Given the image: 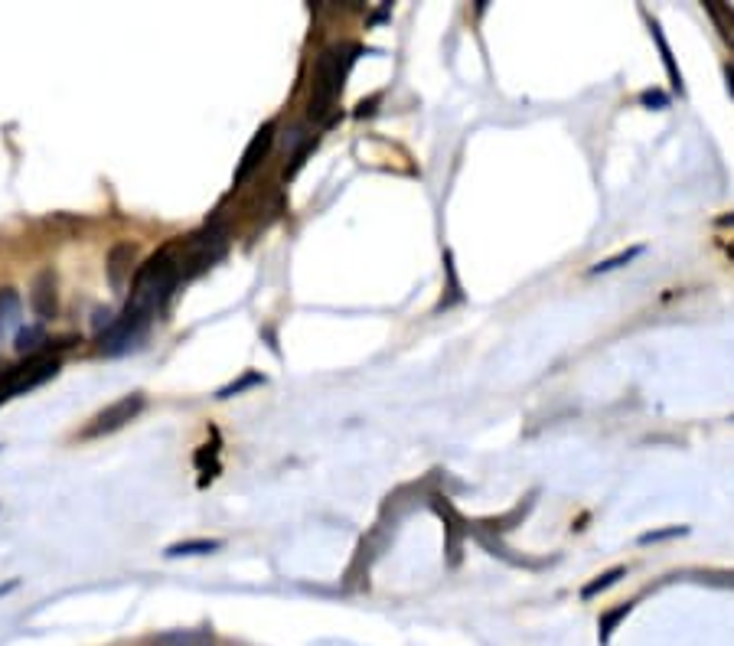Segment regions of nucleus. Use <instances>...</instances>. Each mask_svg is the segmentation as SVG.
<instances>
[{"label": "nucleus", "mask_w": 734, "mask_h": 646, "mask_svg": "<svg viewBox=\"0 0 734 646\" xmlns=\"http://www.w3.org/2000/svg\"><path fill=\"white\" fill-rule=\"evenodd\" d=\"M177 281H180V262L173 258V248H164V252H157L154 258H147V262L134 271L128 307H124V314L108 327V333L102 337V350L108 356L131 350V346L144 337V330L151 327L157 307L167 301V294L173 291Z\"/></svg>", "instance_id": "nucleus-1"}, {"label": "nucleus", "mask_w": 734, "mask_h": 646, "mask_svg": "<svg viewBox=\"0 0 734 646\" xmlns=\"http://www.w3.org/2000/svg\"><path fill=\"white\" fill-rule=\"evenodd\" d=\"M343 72H346V59L340 49H323L317 59V76H314V98H310V118H323L327 108L333 105V98L343 89Z\"/></svg>", "instance_id": "nucleus-2"}, {"label": "nucleus", "mask_w": 734, "mask_h": 646, "mask_svg": "<svg viewBox=\"0 0 734 646\" xmlns=\"http://www.w3.org/2000/svg\"><path fill=\"white\" fill-rule=\"evenodd\" d=\"M59 372V359L53 356H27V363L23 366H17V369H10V372H4V379H0V402H7V399H14V395H23V392H30V389H36V385H43L46 379H53Z\"/></svg>", "instance_id": "nucleus-3"}, {"label": "nucleus", "mask_w": 734, "mask_h": 646, "mask_svg": "<svg viewBox=\"0 0 734 646\" xmlns=\"http://www.w3.org/2000/svg\"><path fill=\"white\" fill-rule=\"evenodd\" d=\"M141 408H144V395H124V399H118V402H111L105 412H98L95 418H92V425L85 428L82 434L85 438H102V434H111V431H121L124 425H128V421H134L141 415Z\"/></svg>", "instance_id": "nucleus-4"}, {"label": "nucleus", "mask_w": 734, "mask_h": 646, "mask_svg": "<svg viewBox=\"0 0 734 646\" xmlns=\"http://www.w3.org/2000/svg\"><path fill=\"white\" fill-rule=\"evenodd\" d=\"M30 307L40 320H53L59 310V294H56V275L53 271H40L30 288Z\"/></svg>", "instance_id": "nucleus-5"}, {"label": "nucleus", "mask_w": 734, "mask_h": 646, "mask_svg": "<svg viewBox=\"0 0 734 646\" xmlns=\"http://www.w3.org/2000/svg\"><path fill=\"white\" fill-rule=\"evenodd\" d=\"M134 262H138V248H134L131 242H121V245L111 248V252H108V265H105L111 288H115V291H124V288H128L131 271H134Z\"/></svg>", "instance_id": "nucleus-6"}, {"label": "nucleus", "mask_w": 734, "mask_h": 646, "mask_svg": "<svg viewBox=\"0 0 734 646\" xmlns=\"http://www.w3.org/2000/svg\"><path fill=\"white\" fill-rule=\"evenodd\" d=\"M271 141H275V124H265V128H261L255 138H252V144L245 147V154H242V164H239V170H235V183H242L248 173H252L261 160L268 157V151H271Z\"/></svg>", "instance_id": "nucleus-7"}, {"label": "nucleus", "mask_w": 734, "mask_h": 646, "mask_svg": "<svg viewBox=\"0 0 734 646\" xmlns=\"http://www.w3.org/2000/svg\"><path fill=\"white\" fill-rule=\"evenodd\" d=\"M154 646H216V640L203 630H170L157 637Z\"/></svg>", "instance_id": "nucleus-8"}, {"label": "nucleus", "mask_w": 734, "mask_h": 646, "mask_svg": "<svg viewBox=\"0 0 734 646\" xmlns=\"http://www.w3.org/2000/svg\"><path fill=\"white\" fill-rule=\"evenodd\" d=\"M20 294L14 288H0V330L14 327L20 320Z\"/></svg>", "instance_id": "nucleus-9"}, {"label": "nucleus", "mask_w": 734, "mask_h": 646, "mask_svg": "<svg viewBox=\"0 0 734 646\" xmlns=\"http://www.w3.org/2000/svg\"><path fill=\"white\" fill-rule=\"evenodd\" d=\"M222 549L219 539H199V542H177L167 549V558H180V555H206V552H216Z\"/></svg>", "instance_id": "nucleus-10"}, {"label": "nucleus", "mask_w": 734, "mask_h": 646, "mask_svg": "<svg viewBox=\"0 0 734 646\" xmlns=\"http://www.w3.org/2000/svg\"><path fill=\"white\" fill-rule=\"evenodd\" d=\"M46 343V333H43V327H27V330H20L17 333V353H30V356H36V350H40V346Z\"/></svg>", "instance_id": "nucleus-11"}, {"label": "nucleus", "mask_w": 734, "mask_h": 646, "mask_svg": "<svg viewBox=\"0 0 734 646\" xmlns=\"http://www.w3.org/2000/svg\"><path fill=\"white\" fill-rule=\"evenodd\" d=\"M705 10L712 14V20L721 27V36H725V40L734 46V10L721 7V4H705Z\"/></svg>", "instance_id": "nucleus-12"}, {"label": "nucleus", "mask_w": 734, "mask_h": 646, "mask_svg": "<svg viewBox=\"0 0 734 646\" xmlns=\"http://www.w3.org/2000/svg\"><path fill=\"white\" fill-rule=\"evenodd\" d=\"M643 252L640 245H633V248H627V252H620V255H614V258H607V262H601V265H594L591 271L594 275H604V271H614V268H624V265H630L633 258H637Z\"/></svg>", "instance_id": "nucleus-13"}, {"label": "nucleus", "mask_w": 734, "mask_h": 646, "mask_svg": "<svg viewBox=\"0 0 734 646\" xmlns=\"http://www.w3.org/2000/svg\"><path fill=\"white\" fill-rule=\"evenodd\" d=\"M653 36H656V43H659V53H663V62H666V69H669V79H673V85H676V89H682V76H679V69H676V59H673V53H669V43H666V36L659 33V27H653Z\"/></svg>", "instance_id": "nucleus-14"}, {"label": "nucleus", "mask_w": 734, "mask_h": 646, "mask_svg": "<svg viewBox=\"0 0 734 646\" xmlns=\"http://www.w3.org/2000/svg\"><path fill=\"white\" fill-rule=\"evenodd\" d=\"M617 578H624V568H614V571H607V575L601 578V581H594V585H588L584 588V598H594L597 591H604V588H611Z\"/></svg>", "instance_id": "nucleus-15"}, {"label": "nucleus", "mask_w": 734, "mask_h": 646, "mask_svg": "<svg viewBox=\"0 0 734 646\" xmlns=\"http://www.w3.org/2000/svg\"><path fill=\"white\" fill-rule=\"evenodd\" d=\"M258 382H261V376H245L242 382H235V385H229V389H222V392H219V399H229V395L242 392L245 385H258Z\"/></svg>", "instance_id": "nucleus-16"}, {"label": "nucleus", "mask_w": 734, "mask_h": 646, "mask_svg": "<svg viewBox=\"0 0 734 646\" xmlns=\"http://www.w3.org/2000/svg\"><path fill=\"white\" fill-rule=\"evenodd\" d=\"M640 98H643V105H659V108H666V95H663V92H656V89L643 92Z\"/></svg>", "instance_id": "nucleus-17"}, {"label": "nucleus", "mask_w": 734, "mask_h": 646, "mask_svg": "<svg viewBox=\"0 0 734 646\" xmlns=\"http://www.w3.org/2000/svg\"><path fill=\"white\" fill-rule=\"evenodd\" d=\"M627 611H630V604H627V607H620V611H614V614H607V620H604V637H607V633H611V627H614L617 620L624 617Z\"/></svg>", "instance_id": "nucleus-18"}, {"label": "nucleus", "mask_w": 734, "mask_h": 646, "mask_svg": "<svg viewBox=\"0 0 734 646\" xmlns=\"http://www.w3.org/2000/svg\"><path fill=\"white\" fill-rule=\"evenodd\" d=\"M682 529H666V532H650V536H643L640 542H656V539H669V536H679Z\"/></svg>", "instance_id": "nucleus-19"}]
</instances>
